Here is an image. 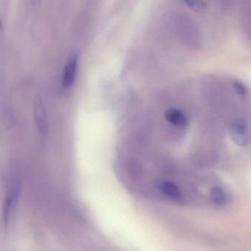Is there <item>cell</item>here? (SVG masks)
Wrapping results in <instances>:
<instances>
[{"label": "cell", "mask_w": 251, "mask_h": 251, "mask_svg": "<svg viewBox=\"0 0 251 251\" xmlns=\"http://www.w3.org/2000/svg\"><path fill=\"white\" fill-rule=\"evenodd\" d=\"M231 136L236 144L245 146L250 141L249 126L243 121H236L231 127Z\"/></svg>", "instance_id": "6da1fadb"}, {"label": "cell", "mask_w": 251, "mask_h": 251, "mask_svg": "<svg viewBox=\"0 0 251 251\" xmlns=\"http://www.w3.org/2000/svg\"><path fill=\"white\" fill-rule=\"evenodd\" d=\"M34 119L38 131L41 134H45L48 130L47 112L41 99H36L34 102Z\"/></svg>", "instance_id": "7a4b0ae2"}, {"label": "cell", "mask_w": 251, "mask_h": 251, "mask_svg": "<svg viewBox=\"0 0 251 251\" xmlns=\"http://www.w3.org/2000/svg\"><path fill=\"white\" fill-rule=\"evenodd\" d=\"M77 65V54H72L68 60L67 63L65 66L64 72H63V85L64 88H70L75 82Z\"/></svg>", "instance_id": "3957f363"}, {"label": "cell", "mask_w": 251, "mask_h": 251, "mask_svg": "<svg viewBox=\"0 0 251 251\" xmlns=\"http://www.w3.org/2000/svg\"><path fill=\"white\" fill-rule=\"evenodd\" d=\"M165 118L171 125L178 127L187 126L188 125V119L187 116L177 109H168L165 113Z\"/></svg>", "instance_id": "277c9868"}, {"label": "cell", "mask_w": 251, "mask_h": 251, "mask_svg": "<svg viewBox=\"0 0 251 251\" xmlns=\"http://www.w3.org/2000/svg\"><path fill=\"white\" fill-rule=\"evenodd\" d=\"M159 189L162 193L171 199H178L180 196V190L174 183L171 181H162L159 184Z\"/></svg>", "instance_id": "5b68a950"}, {"label": "cell", "mask_w": 251, "mask_h": 251, "mask_svg": "<svg viewBox=\"0 0 251 251\" xmlns=\"http://www.w3.org/2000/svg\"><path fill=\"white\" fill-rule=\"evenodd\" d=\"M210 197L217 205H225L228 201L226 193L221 187H215L211 190Z\"/></svg>", "instance_id": "8992f818"}, {"label": "cell", "mask_w": 251, "mask_h": 251, "mask_svg": "<svg viewBox=\"0 0 251 251\" xmlns=\"http://www.w3.org/2000/svg\"><path fill=\"white\" fill-rule=\"evenodd\" d=\"M188 7L196 12H203L206 10V4L203 0H181Z\"/></svg>", "instance_id": "52a82bcc"}, {"label": "cell", "mask_w": 251, "mask_h": 251, "mask_svg": "<svg viewBox=\"0 0 251 251\" xmlns=\"http://www.w3.org/2000/svg\"><path fill=\"white\" fill-rule=\"evenodd\" d=\"M235 87L236 88H237V91H238L240 94H243L245 92H246L245 87L243 86L242 84L239 83V82H236Z\"/></svg>", "instance_id": "ba28073f"}]
</instances>
